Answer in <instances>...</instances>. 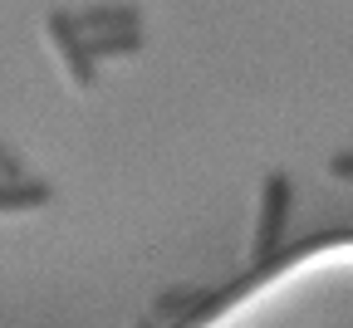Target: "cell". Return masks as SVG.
Masks as SVG:
<instances>
[{"mask_svg": "<svg viewBox=\"0 0 353 328\" xmlns=\"http://www.w3.org/2000/svg\"><path fill=\"white\" fill-rule=\"evenodd\" d=\"M0 181H25V167H20V157L0 143Z\"/></svg>", "mask_w": 353, "mask_h": 328, "instance_id": "7", "label": "cell"}, {"mask_svg": "<svg viewBox=\"0 0 353 328\" xmlns=\"http://www.w3.org/2000/svg\"><path fill=\"white\" fill-rule=\"evenodd\" d=\"M44 39H50V50H54V59H59V74H64L74 88H94L99 64H94V54H88V39H83L79 20H74L69 10H50V15H44Z\"/></svg>", "mask_w": 353, "mask_h": 328, "instance_id": "2", "label": "cell"}, {"mask_svg": "<svg viewBox=\"0 0 353 328\" xmlns=\"http://www.w3.org/2000/svg\"><path fill=\"white\" fill-rule=\"evenodd\" d=\"M54 186L39 181V176H25V181H0V216H25V211H39L50 206Z\"/></svg>", "mask_w": 353, "mask_h": 328, "instance_id": "3", "label": "cell"}, {"mask_svg": "<svg viewBox=\"0 0 353 328\" xmlns=\"http://www.w3.org/2000/svg\"><path fill=\"white\" fill-rule=\"evenodd\" d=\"M290 201H294L290 176L285 172H265L260 196H255V225H250V260L255 265H265V260L280 250L285 225H290Z\"/></svg>", "mask_w": 353, "mask_h": 328, "instance_id": "1", "label": "cell"}, {"mask_svg": "<svg viewBox=\"0 0 353 328\" xmlns=\"http://www.w3.org/2000/svg\"><path fill=\"white\" fill-rule=\"evenodd\" d=\"M74 20H79L83 39H99V34H118V30H138L143 15L132 10V6H88V10H79Z\"/></svg>", "mask_w": 353, "mask_h": 328, "instance_id": "4", "label": "cell"}, {"mask_svg": "<svg viewBox=\"0 0 353 328\" xmlns=\"http://www.w3.org/2000/svg\"><path fill=\"white\" fill-rule=\"evenodd\" d=\"M138 50H143V30H118V34L88 39V54H94V64H103V59H128V54H138Z\"/></svg>", "mask_w": 353, "mask_h": 328, "instance_id": "5", "label": "cell"}, {"mask_svg": "<svg viewBox=\"0 0 353 328\" xmlns=\"http://www.w3.org/2000/svg\"><path fill=\"white\" fill-rule=\"evenodd\" d=\"M187 304H192V289H172V294L157 304V318H176V314H182Z\"/></svg>", "mask_w": 353, "mask_h": 328, "instance_id": "6", "label": "cell"}, {"mask_svg": "<svg viewBox=\"0 0 353 328\" xmlns=\"http://www.w3.org/2000/svg\"><path fill=\"white\" fill-rule=\"evenodd\" d=\"M329 176H339V181H353V147L329 157Z\"/></svg>", "mask_w": 353, "mask_h": 328, "instance_id": "8", "label": "cell"}]
</instances>
